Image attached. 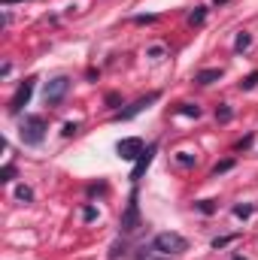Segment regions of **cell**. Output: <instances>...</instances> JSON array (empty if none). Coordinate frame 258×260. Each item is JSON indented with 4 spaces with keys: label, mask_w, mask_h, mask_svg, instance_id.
I'll use <instances>...</instances> for the list:
<instances>
[{
    "label": "cell",
    "mask_w": 258,
    "mask_h": 260,
    "mask_svg": "<svg viewBox=\"0 0 258 260\" xmlns=\"http://www.w3.org/2000/svg\"><path fill=\"white\" fill-rule=\"evenodd\" d=\"M219 79H222V70H219V67H213V70H200V73L195 76L198 85H213V82H219Z\"/></svg>",
    "instance_id": "9"
},
{
    "label": "cell",
    "mask_w": 258,
    "mask_h": 260,
    "mask_svg": "<svg viewBox=\"0 0 258 260\" xmlns=\"http://www.w3.org/2000/svg\"><path fill=\"white\" fill-rule=\"evenodd\" d=\"M228 170H234V160H222V163H216V167H213V175H222V173H228Z\"/></svg>",
    "instance_id": "16"
},
{
    "label": "cell",
    "mask_w": 258,
    "mask_h": 260,
    "mask_svg": "<svg viewBox=\"0 0 258 260\" xmlns=\"http://www.w3.org/2000/svg\"><path fill=\"white\" fill-rule=\"evenodd\" d=\"M134 21H137V24H152V21H158V16H137Z\"/></svg>",
    "instance_id": "24"
},
{
    "label": "cell",
    "mask_w": 258,
    "mask_h": 260,
    "mask_svg": "<svg viewBox=\"0 0 258 260\" xmlns=\"http://www.w3.org/2000/svg\"><path fill=\"white\" fill-rule=\"evenodd\" d=\"M252 145V136H243V139L237 142V152H243V148H249Z\"/></svg>",
    "instance_id": "26"
},
{
    "label": "cell",
    "mask_w": 258,
    "mask_h": 260,
    "mask_svg": "<svg viewBox=\"0 0 258 260\" xmlns=\"http://www.w3.org/2000/svg\"><path fill=\"white\" fill-rule=\"evenodd\" d=\"M234 239H237V236H216V239H213V248L219 251V248H225V245H231Z\"/></svg>",
    "instance_id": "19"
},
{
    "label": "cell",
    "mask_w": 258,
    "mask_h": 260,
    "mask_svg": "<svg viewBox=\"0 0 258 260\" xmlns=\"http://www.w3.org/2000/svg\"><path fill=\"white\" fill-rule=\"evenodd\" d=\"M137 227H140V206H137V191H134L128 200V209L121 215V233H134Z\"/></svg>",
    "instance_id": "6"
},
{
    "label": "cell",
    "mask_w": 258,
    "mask_h": 260,
    "mask_svg": "<svg viewBox=\"0 0 258 260\" xmlns=\"http://www.w3.org/2000/svg\"><path fill=\"white\" fill-rule=\"evenodd\" d=\"M164 52H167L164 46H149V49H146V54H149V58H164Z\"/></svg>",
    "instance_id": "21"
},
{
    "label": "cell",
    "mask_w": 258,
    "mask_h": 260,
    "mask_svg": "<svg viewBox=\"0 0 258 260\" xmlns=\"http://www.w3.org/2000/svg\"><path fill=\"white\" fill-rule=\"evenodd\" d=\"M176 163H179V167H195V155L179 152V155H176Z\"/></svg>",
    "instance_id": "17"
},
{
    "label": "cell",
    "mask_w": 258,
    "mask_h": 260,
    "mask_svg": "<svg viewBox=\"0 0 258 260\" xmlns=\"http://www.w3.org/2000/svg\"><path fill=\"white\" fill-rule=\"evenodd\" d=\"M255 85H258V70H255V73H249L246 79H243V82H240V88H243V91H252Z\"/></svg>",
    "instance_id": "15"
},
{
    "label": "cell",
    "mask_w": 258,
    "mask_h": 260,
    "mask_svg": "<svg viewBox=\"0 0 258 260\" xmlns=\"http://www.w3.org/2000/svg\"><path fill=\"white\" fill-rule=\"evenodd\" d=\"M213 3H216V6H222V3H228V0H213Z\"/></svg>",
    "instance_id": "29"
},
{
    "label": "cell",
    "mask_w": 258,
    "mask_h": 260,
    "mask_svg": "<svg viewBox=\"0 0 258 260\" xmlns=\"http://www.w3.org/2000/svg\"><path fill=\"white\" fill-rule=\"evenodd\" d=\"M12 3H24V0H3V6H12Z\"/></svg>",
    "instance_id": "27"
},
{
    "label": "cell",
    "mask_w": 258,
    "mask_h": 260,
    "mask_svg": "<svg viewBox=\"0 0 258 260\" xmlns=\"http://www.w3.org/2000/svg\"><path fill=\"white\" fill-rule=\"evenodd\" d=\"M198 209H200L203 215H213V212H216V203H213V200H200V203H198Z\"/></svg>",
    "instance_id": "20"
},
{
    "label": "cell",
    "mask_w": 258,
    "mask_h": 260,
    "mask_svg": "<svg viewBox=\"0 0 258 260\" xmlns=\"http://www.w3.org/2000/svg\"><path fill=\"white\" fill-rule=\"evenodd\" d=\"M158 97H161L158 91H152V94H146V97H140V100L134 103V106H128V109H121V112H119V118H121V121H128V118H134V115H140L143 109H146V106H152V103H155Z\"/></svg>",
    "instance_id": "8"
},
{
    "label": "cell",
    "mask_w": 258,
    "mask_h": 260,
    "mask_svg": "<svg viewBox=\"0 0 258 260\" xmlns=\"http://www.w3.org/2000/svg\"><path fill=\"white\" fill-rule=\"evenodd\" d=\"M231 118H234V109H231V106H219V109H216V121H222V124H228Z\"/></svg>",
    "instance_id": "13"
},
{
    "label": "cell",
    "mask_w": 258,
    "mask_h": 260,
    "mask_svg": "<svg viewBox=\"0 0 258 260\" xmlns=\"http://www.w3.org/2000/svg\"><path fill=\"white\" fill-rule=\"evenodd\" d=\"M231 260H246V257H243V254H234V257H231Z\"/></svg>",
    "instance_id": "28"
},
{
    "label": "cell",
    "mask_w": 258,
    "mask_h": 260,
    "mask_svg": "<svg viewBox=\"0 0 258 260\" xmlns=\"http://www.w3.org/2000/svg\"><path fill=\"white\" fill-rule=\"evenodd\" d=\"M67 91H70V79H67V76H55L46 85V106H58L67 97Z\"/></svg>",
    "instance_id": "4"
},
{
    "label": "cell",
    "mask_w": 258,
    "mask_h": 260,
    "mask_svg": "<svg viewBox=\"0 0 258 260\" xmlns=\"http://www.w3.org/2000/svg\"><path fill=\"white\" fill-rule=\"evenodd\" d=\"M152 248L161 251V254H179V251L188 248V242H185V236H179V233H158V236L152 239Z\"/></svg>",
    "instance_id": "2"
},
{
    "label": "cell",
    "mask_w": 258,
    "mask_h": 260,
    "mask_svg": "<svg viewBox=\"0 0 258 260\" xmlns=\"http://www.w3.org/2000/svg\"><path fill=\"white\" fill-rule=\"evenodd\" d=\"M252 46V34H246V31H243V34H237V43H234V49L237 52H246Z\"/></svg>",
    "instance_id": "12"
},
{
    "label": "cell",
    "mask_w": 258,
    "mask_h": 260,
    "mask_svg": "<svg viewBox=\"0 0 258 260\" xmlns=\"http://www.w3.org/2000/svg\"><path fill=\"white\" fill-rule=\"evenodd\" d=\"M76 130H79V127L73 124V121H67V124H64V130H61V133H64V136H73Z\"/></svg>",
    "instance_id": "25"
},
{
    "label": "cell",
    "mask_w": 258,
    "mask_h": 260,
    "mask_svg": "<svg viewBox=\"0 0 258 260\" xmlns=\"http://www.w3.org/2000/svg\"><path fill=\"white\" fill-rule=\"evenodd\" d=\"M16 179V167H12V163H6L3 170H0V182H12Z\"/></svg>",
    "instance_id": "18"
},
{
    "label": "cell",
    "mask_w": 258,
    "mask_h": 260,
    "mask_svg": "<svg viewBox=\"0 0 258 260\" xmlns=\"http://www.w3.org/2000/svg\"><path fill=\"white\" fill-rule=\"evenodd\" d=\"M19 133H21L24 145H40V142H43V136H46V118L43 115H24Z\"/></svg>",
    "instance_id": "1"
},
{
    "label": "cell",
    "mask_w": 258,
    "mask_h": 260,
    "mask_svg": "<svg viewBox=\"0 0 258 260\" xmlns=\"http://www.w3.org/2000/svg\"><path fill=\"white\" fill-rule=\"evenodd\" d=\"M203 21H207V6H195V12L188 16V24H192V27H200Z\"/></svg>",
    "instance_id": "10"
},
{
    "label": "cell",
    "mask_w": 258,
    "mask_h": 260,
    "mask_svg": "<svg viewBox=\"0 0 258 260\" xmlns=\"http://www.w3.org/2000/svg\"><path fill=\"white\" fill-rule=\"evenodd\" d=\"M143 152H146V145H143L140 136H128V139H121V142L116 145V155H119L121 160H137Z\"/></svg>",
    "instance_id": "5"
},
{
    "label": "cell",
    "mask_w": 258,
    "mask_h": 260,
    "mask_svg": "<svg viewBox=\"0 0 258 260\" xmlns=\"http://www.w3.org/2000/svg\"><path fill=\"white\" fill-rule=\"evenodd\" d=\"M16 197H19L21 203H31V200H34V191H31L28 185H19V188H16Z\"/></svg>",
    "instance_id": "14"
},
{
    "label": "cell",
    "mask_w": 258,
    "mask_h": 260,
    "mask_svg": "<svg viewBox=\"0 0 258 260\" xmlns=\"http://www.w3.org/2000/svg\"><path fill=\"white\" fill-rule=\"evenodd\" d=\"M34 88H37V79H34V76L21 82V85H19V91L12 94V100H9V115H19L21 109L31 103V97H34Z\"/></svg>",
    "instance_id": "3"
},
{
    "label": "cell",
    "mask_w": 258,
    "mask_h": 260,
    "mask_svg": "<svg viewBox=\"0 0 258 260\" xmlns=\"http://www.w3.org/2000/svg\"><path fill=\"white\" fill-rule=\"evenodd\" d=\"M82 218H85V221H94V218H98V209H94V206H85V209H82Z\"/></svg>",
    "instance_id": "23"
},
{
    "label": "cell",
    "mask_w": 258,
    "mask_h": 260,
    "mask_svg": "<svg viewBox=\"0 0 258 260\" xmlns=\"http://www.w3.org/2000/svg\"><path fill=\"white\" fill-rule=\"evenodd\" d=\"M179 115H185V118H200V106L198 103H182L179 109H176Z\"/></svg>",
    "instance_id": "11"
},
{
    "label": "cell",
    "mask_w": 258,
    "mask_h": 260,
    "mask_svg": "<svg viewBox=\"0 0 258 260\" xmlns=\"http://www.w3.org/2000/svg\"><path fill=\"white\" fill-rule=\"evenodd\" d=\"M155 152H158V145H149L146 152H143V155L137 157V163H134V170H131V182H140V179H143V173L149 170V163H152Z\"/></svg>",
    "instance_id": "7"
},
{
    "label": "cell",
    "mask_w": 258,
    "mask_h": 260,
    "mask_svg": "<svg viewBox=\"0 0 258 260\" xmlns=\"http://www.w3.org/2000/svg\"><path fill=\"white\" fill-rule=\"evenodd\" d=\"M234 215L237 218H249L252 215V206H234Z\"/></svg>",
    "instance_id": "22"
}]
</instances>
